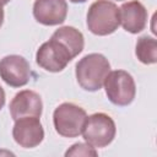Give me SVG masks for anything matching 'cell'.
I'll return each mask as SVG.
<instances>
[{"instance_id":"6da1fadb","label":"cell","mask_w":157,"mask_h":157,"mask_svg":"<svg viewBox=\"0 0 157 157\" xmlns=\"http://www.w3.org/2000/svg\"><path fill=\"white\" fill-rule=\"evenodd\" d=\"M110 71L108 59L99 53H91L80 59L75 66L77 83L85 91L96 92L102 88L107 75Z\"/></svg>"},{"instance_id":"7a4b0ae2","label":"cell","mask_w":157,"mask_h":157,"mask_svg":"<svg viewBox=\"0 0 157 157\" xmlns=\"http://www.w3.org/2000/svg\"><path fill=\"white\" fill-rule=\"evenodd\" d=\"M120 26L119 9L109 0H96L87 11V27L96 36L114 33Z\"/></svg>"},{"instance_id":"3957f363","label":"cell","mask_w":157,"mask_h":157,"mask_svg":"<svg viewBox=\"0 0 157 157\" xmlns=\"http://www.w3.org/2000/svg\"><path fill=\"white\" fill-rule=\"evenodd\" d=\"M83 140L94 148L108 146L115 137L114 120L105 113H94L86 118L82 128Z\"/></svg>"},{"instance_id":"277c9868","label":"cell","mask_w":157,"mask_h":157,"mask_svg":"<svg viewBox=\"0 0 157 157\" xmlns=\"http://www.w3.org/2000/svg\"><path fill=\"white\" fill-rule=\"evenodd\" d=\"M108 99L119 107L129 105L136 94V85L132 76L125 70L109 71L103 82Z\"/></svg>"},{"instance_id":"5b68a950","label":"cell","mask_w":157,"mask_h":157,"mask_svg":"<svg viewBox=\"0 0 157 157\" xmlns=\"http://www.w3.org/2000/svg\"><path fill=\"white\" fill-rule=\"evenodd\" d=\"M86 118L87 114L83 108L69 102L61 103L53 114L55 131L64 137H76L82 132Z\"/></svg>"},{"instance_id":"8992f818","label":"cell","mask_w":157,"mask_h":157,"mask_svg":"<svg viewBox=\"0 0 157 157\" xmlns=\"http://www.w3.org/2000/svg\"><path fill=\"white\" fill-rule=\"evenodd\" d=\"M72 59L69 50L54 38L43 43L36 53L37 64L49 72L63 71Z\"/></svg>"},{"instance_id":"52a82bcc","label":"cell","mask_w":157,"mask_h":157,"mask_svg":"<svg viewBox=\"0 0 157 157\" xmlns=\"http://www.w3.org/2000/svg\"><path fill=\"white\" fill-rule=\"evenodd\" d=\"M0 77L11 87H22L29 82V63L21 55H6L0 60Z\"/></svg>"},{"instance_id":"ba28073f","label":"cell","mask_w":157,"mask_h":157,"mask_svg":"<svg viewBox=\"0 0 157 157\" xmlns=\"http://www.w3.org/2000/svg\"><path fill=\"white\" fill-rule=\"evenodd\" d=\"M12 136L17 145L23 148H33L44 139V130L37 117H23L15 120Z\"/></svg>"},{"instance_id":"9c48e42d","label":"cell","mask_w":157,"mask_h":157,"mask_svg":"<svg viewBox=\"0 0 157 157\" xmlns=\"http://www.w3.org/2000/svg\"><path fill=\"white\" fill-rule=\"evenodd\" d=\"M10 114L13 120L23 117H37L42 115L43 102L40 96L32 90H23L15 94L10 102Z\"/></svg>"},{"instance_id":"30bf717a","label":"cell","mask_w":157,"mask_h":157,"mask_svg":"<svg viewBox=\"0 0 157 157\" xmlns=\"http://www.w3.org/2000/svg\"><path fill=\"white\" fill-rule=\"evenodd\" d=\"M67 4L65 0H36L33 16L37 22L44 26H56L65 21Z\"/></svg>"},{"instance_id":"8fae6325","label":"cell","mask_w":157,"mask_h":157,"mask_svg":"<svg viewBox=\"0 0 157 157\" xmlns=\"http://www.w3.org/2000/svg\"><path fill=\"white\" fill-rule=\"evenodd\" d=\"M120 25L123 28L132 34L145 29L147 23V10L137 0L124 2L119 9Z\"/></svg>"},{"instance_id":"7c38bea8","label":"cell","mask_w":157,"mask_h":157,"mask_svg":"<svg viewBox=\"0 0 157 157\" xmlns=\"http://www.w3.org/2000/svg\"><path fill=\"white\" fill-rule=\"evenodd\" d=\"M52 38L60 42L69 50L72 58L77 56L83 50V45H85L83 34L75 27L71 26L60 27L53 33Z\"/></svg>"},{"instance_id":"4fadbf2b","label":"cell","mask_w":157,"mask_h":157,"mask_svg":"<svg viewBox=\"0 0 157 157\" xmlns=\"http://www.w3.org/2000/svg\"><path fill=\"white\" fill-rule=\"evenodd\" d=\"M136 58L146 65L156 64L157 61V40L153 37L142 36L137 39L135 47Z\"/></svg>"},{"instance_id":"5bb4252c","label":"cell","mask_w":157,"mask_h":157,"mask_svg":"<svg viewBox=\"0 0 157 157\" xmlns=\"http://www.w3.org/2000/svg\"><path fill=\"white\" fill-rule=\"evenodd\" d=\"M65 156L69 157V156H83V157H96L97 156V151L93 146L88 145L87 142H77V144H74L66 152H65Z\"/></svg>"},{"instance_id":"9a60e30c","label":"cell","mask_w":157,"mask_h":157,"mask_svg":"<svg viewBox=\"0 0 157 157\" xmlns=\"http://www.w3.org/2000/svg\"><path fill=\"white\" fill-rule=\"evenodd\" d=\"M4 104H5V91H4V88L0 86V110H1V108L4 107Z\"/></svg>"},{"instance_id":"2e32d148","label":"cell","mask_w":157,"mask_h":157,"mask_svg":"<svg viewBox=\"0 0 157 157\" xmlns=\"http://www.w3.org/2000/svg\"><path fill=\"white\" fill-rule=\"evenodd\" d=\"M2 22H4V9L2 6H0V27L2 26Z\"/></svg>"},{"instance_id":"e0dca14e","label":"cell","mask_w":157,"mask_h":157,"mask_svg":"<svg viewBox=\"0 0 157 157\" xmlns=\"http://www.w3.org/2000/svg\"><path fill=\"white\" fill-rule=\"evenodd\" d=\"M10 1H11V0H0V6H2V7H4V6H5V5H7Z\"/></svg>"},{"instance_id":"ac0fdd59","label":"cell","mask_w":157,"mask_h":157,"mask_svg":"<svg viewBox=\"0 0 157 157\" xmlns=\"http://www.w3.org/2000/svg\"><path fill=\"white\" fill-rule=\"evenodd\" d=\"M71 2H75V4H78V2H85V1H87V0H70Z\"/></svg>"},{"instance_id":"d6986e66","label":"cell","mask_w":157,"mask_h":157,"mask_svg":"<svg viewBox=\"0 0 157 157\" xmlns=\"http://www.w3.org/2000/svg\"><path fill=\"white\" fill-rule=\"evenodd\" d=\"M118 1H121V0H118Z\"/></svg>"}]
</instances>
